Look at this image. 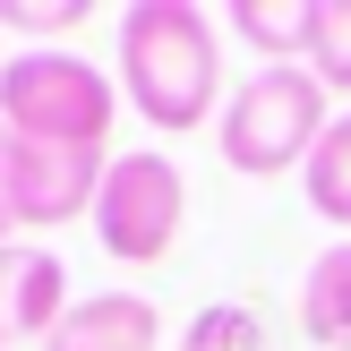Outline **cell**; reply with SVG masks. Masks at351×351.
I'll return each instance as SVG.
<instances>
[{
    "label": "cell",
    "mask_w": 351,
    "mask_h": 351,
    "mask_svg": "<svg viewBox=\"0 0 351 351\" xmlns=\"http://www.w3.org/2000/svg\"><path fill=\"white\" fill-rule=\"evenodd\" d=\"M120 95L146 129L180 137L223 120V34L197 0H137L120 9Z\"/></svg>",
    "instance_id": "obj_1"
},
{
    "label": "cell",
    "mask_w": 351,
    "mask_h": 351,
    "mask_svg": "<svg viewBox=\"0 0 351 351\" xmlns=\"http://www.w3.org/2000/svg\"><path fill=\"white\" fill-rule=\"evenodd\" d=\"M112 112H120V86L95 60L60 51V43L0 60V129L26 137V146H86V154H103Z\"/></svg>",
    "instance_id": "obj_2"
},
{
    "label": "cell",
    "mask_w": 351,
    "mask_h": 351,
    "mask_svg": "<svg viewBox=\"0 0 351 351\" xmlns=\"http://www.w3.org/2000/svg\"><path fill=\"white\" fill-rule=\"evenodd\" d=\"M215 137H223V163H232L240 180L300 171L308 154H317V137H326V86H317V69L283 60V69L240 77L232 103H223V120H215Z\"/></svg>",
    "instance_id": "obj_3"
},
{
    "label": "cell",
    "mask_w": 351,
    "mask_h": 351,
    "mask_svg": "<svg viewBox=\"0 0 351 351\" xmlns=\"http://www.w3.org/2000/svg\"><path fill=\"white\" fill-rule=\"evenodd\" d=\"M189 223V180L171 154H112L103 171V197H95V240L103 257L120 266H163L171 240Z\"/></svg>",
    "instance_id": "obj_4"
},
{
    "label": "cell",
    "mask_w": 351,
    "mask_h": 351,
    "mask_svg": "<svg viewBox=\"0 0 351 351\" xmlns=\"http://www.w3.org/2000/svg\"><path fill=\"white\" fill-rule=\"evenodd\" d=\"M103 171H112V154H86V146H26V137H9V197H17V232H51V223L95 215Z\"/></svg>",
    "instance_id": "obj_5"
},
{
    "label": "cell",
    "mask_w": 351,
    "mask_h": 351,
    "mask_svg": "<svg viewBox=\"0 0 351 351\" xmlns=\"http://www.w3.org/2000/svg\"><path fill=\"white\" fill-rule=\"evenodd\" d=\"M69 317V266L43 240H9L0 249V351L9 343H51V326Z\"/></svg>",
    "instance_id": "obj_6"
},
{
    "label": "cell",
    "mask_w": 351,
    "mask_h": 351,
    "mask_svg": "<svg viewBox=\"0 0 351 351\" xmlns=\"http://www.w3.org/2000/svg\"><path fill=\"white\" fill-rule=\"evenodd\" d=\"M154 343H163V317L146 291H86V300H69L43 351H154Z\"/></svg>",
    "instance_id": "obj_7"
},
{
    "label": "cell",
    "mask_w": 351,
    "mask_h": 351,
    "mask_svg": "<svg viewBox=\"0 0 351 351\" xmlns=\"http://www.w3.org/2000/svg\"><path fill=\"white\" fill-rule=\"evenodd\" d=\"M300 326L317 351H351V240L317 249V266L300 274Z\"/></svg>",
    "instance_id": "obj_8"
},
{
    "label": "cell",
    "mask_w": 351,
    "mask_h": 351,
    "mask_svg": "<svg viewBox=\"0 0 351 351\" xmlns=\"http://www.w3.org/2000/svg\"><path fill=\"white\" fill-rule=\"evenodd\" d=\"M232 34L257 51V69H283V60H308V9H274V0H232Z\"/></svg>",
    "instance_id": "obj_9"
},
{
    "label": "cell",
    "mask_w": 351,
    "mask_h": 351,
    "mask_svg": "<svg viewBox=\"0 0 351 351\" xmlns=\"http://www.w3.org/2000/svg\"><path fill=\"white\" fill-rule=\"evenodd\" d=\"M300 189H308V206H317L326 223H343V232H351V112L326 120L317 154L300 163Z\"/></svg>",
    "instance_id": "obj_10"
},
{
    "label": "cell",
    "mask_w": 351,
    "mask_h": 351,
    "mask_svg": "<svg viewBox=\"0 0 351 351\" xmlns=\"http://www.w3.org/2000/svg\"><path fill=\"white\" fill-rule=\"evenodd\" d=\"M308 69L326 95H351V0H308Z\"/></svg>",
    "instance_id": "obj_11"
},
{
    "label": "cell",
    "mask_w": 351,
    "mask_h": 351,
    "mask_svg": "<svg viewBox=\"0 0 351 351\" xmlns=\"http://www.w3.org/2000/svg\"><path fill=\"white\" fill-rule=\"evenodd\" d=\"M180 351H274V343H266V317H257V308L215 300V308H197V317H189Z\"/></svg>",
    "instance_id": "obj_12"
},
{
    "label": "cell",
    "mask_w": 351,
    "mask_h": 351,
    "mask_svg": "<svg viewBox=\"0 0 351 351\" xmlns=\"http://www.w3.org/2000/svg\"><path fill=\"white\" fill-rule=\"evenodd\" d=\"M86 17H95L86 0H0V26L26 34V51H51L60 34H77Z\"/></svg>",
    "instance_id": "obj_13"
},
{
    "label": "cell",
    "mask_w": 351,
    "mask_h": 351,
    "mask_svg": "<svg viewBox=\"0 0 351 351\" xmlns=\"http://www.w3.org/2000/svg\"><path fill=\"white\" fill-rule=\"evenodd\" d=\"M17 240V197H9V129H0V249Z\"/></svg>",
    "instance_id": "obj_14"
}]
</instances>
